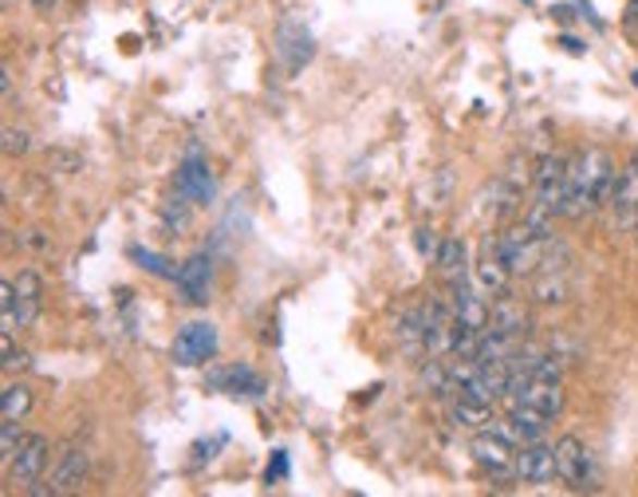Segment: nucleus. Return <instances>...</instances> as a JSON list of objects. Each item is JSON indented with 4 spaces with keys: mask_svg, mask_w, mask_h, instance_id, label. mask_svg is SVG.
<instances>
[{
    "mask_svg": "<svg viewBox=\"0 0 638 497\" xmlns=\"http://www.w3.org/2000/svg\"><path fill=\"white\" fill-rule=\"evenodd\" d=\"M623 28L638 32V0H627V12H623Z\"/></svg>",
    "mask_w": 638,
    "mask_h": 497,
    "instance_id": "nucleus-25",
    "label": "nucleus"
},
{
    "mask_svg": "<svg viewBox=\"0 0 638 497\" xmlns=\"http://www.w3.org/2000/svg\"><path fill=\"white\" fill-rule=\"evenodd\" d=\"M177 296L189 304V308H206L213 301V257L209 253H194V257L182 260L177 269Z\"/></svg>",
    "mask_w": 638,
    "mask_h": 497,
    "instance_id": "nucleus-4",
    "label": "nucleus"
},
{
    "mask_svg": "<svg viewBox=\"0 0 638 497\" xmlns=\"http://www.w3.org/2000/svg\"><path fill=\"white\" fill-rule=\"evenodd\" d=\"M217 355V328L209 320H189L186 328L177 331L174 340V360L182 367H197V363H209Z\"/></svg>",
    "mask_w": 638,
    "mask_h": 497,
    "instance_id": "nucleus-8",
    "label": "nucleus"
},
{
    "mask_svg": "<svg viewBox=\"0 0 638 497\" xmlns=\"http://www.w3.org/2000/svg\"><path fill=\"white\" fill-rule=\"evenodd\" d=\"M277 52L284 56V63H289L292 72H296V68H304V63L316 56V44H311V36L299 28V24H284V28H280Z\"/></svg>",
    "mask_w": 638,
    "mask_h": 497,
    "instance_id": "nucleus-17",
    "label": "nucleus"
},
{
    "mask_svg": "<svg viewBox=\"0 0 638 497\" xmlns=\"http://www.w3.org/2000/svg\"><path fill=\"white\" fill-rule=\"evenodd\" d=\"M615 158L603 146H579L576 155L567 158V209L564 218L584 221L596 209H603L611 202L615 190Z\"/></svg>",
    "mask_w": 638,
    "mask_h": 497,
    "instance_id": "nucleus-1",
    "label": "nucleus"
},
{
    "mask_svg": "<svg viewBox=\"0 0 638 497\" xmlns=\"http://www.w3.org/2000/svg\"><path fill=\"white\" fill-rule=\"evenodd\" d=\"M548 414H540L536 407L528 403H508V414H505V431L516 438V443H540V438L548 435Z\"/></svg>",
    "mask_w": 638,
    "mask_h": 497,
    "instance_id": "nucleus-14",
    "label": "nucleus"
},
{
    "mask_svg": "<svg viewBox=\"0 0 638 497\" xmlns=\"http://www.w3.org/2000/svg\"><path fill=\"white\" fill-rule=\"evenodd\" d=\"M12 284H16V320L21 328H32L44 312V277L36 269H21Z\"/></svg>",
    "mask_w": 638,
    "mask_h": 497,
    "instance_id": "nucleus-13",
    "label": "nucleus"
},
{
    "mask_svg": "<svg viewBox=\"0 0 638 497\" xmlns=\"http://www.w3.org/2000/svg\"><path fill=\"white\" fill-rule=\"evenodd\" d=\"M0 312H4V331L21 328V320H16V284H12V280L0 284Z\"/></svg>",
    "mask_w": 638,
    "mask_h": 497,
    "instance_id": "nucleus-21",
    "label": "nucleus"
},
{
    "mask_svg": "<svg viewBox=\"0 0 638 497\" xmlns=\"http://www.w3.org/2000/svg\"><path fill=\"white\" fill-rule=\"evenodd\" d=\"M209 387H213V391H225V395H248V399H260V395H265V379H260L253 367H245V363L209 372Z\"/></svg>",
    "mask_w": 638,
    "mask_h": 497,
    "instance_id": "nucleus-12",
    "label": "nucleus"
},
{
    "mask_svg": "<svg viewBox=\"0 0 638 497\" xmlns=\"http://www.w3.org/2000/svg\"><path fill=\"white\" fill-rule=\"evenodd\" d=\"M24 438L28 435L21 431V423H9V419H4V435H0V458H4V466L16 458V450L24 446Z\"/></svg>",
    "mask_w": 638,
    "mask_h": 497,
    "instance_id": "nucleus-20",
    "label": "nucleus"
},
{
    "mask_svg": "<svg viewBox=\"0 0 638 497\" xmlns=\"http://www.w3.org/2000/svg\"><path fill=\"white\" fill-rule=\"evenodd\" d=\"M265 477H268V486L289 477V454H284V450H277V454H272V462H268V474Z\"/></svg>",
    "mask_w": 638,
    "mask_h": 497,
    "instance_id": "nucleus-24",
    "label": "nucleus"
},
{
    "mask_svg": "<svg viewBox=\"0 0 638 497\" xmlns=\"http://www.w3.org/2000/svg\"><path fill=\"white\" fill-rule=\"evenodd\" d=\"M556 466H560V482L567 489H576V494H591L599 489V466H596V454L584 446V438L576 435H564L556 443Z\"/></svg>",
    "mask_w": 638,
    "mask_h": 497,
    "instance_id": "nucleus-2",
    "label": "nucleus"
},
{
    "mask_svg": "<svg viewBox=\"0 0 638 497\" xmlns=\"http://www.w3.org/2000/svg\"><path fill=\"white\" fill-rule=\"evenodd\" d=\"M469 454L489 474H516V454L520 450H516V438L501 426V431H481V435L469 438Z\"/></svg>",
    "mask_w": 638,
    "mask_h": 497,
    "instance_id": "nucleus-3",
    "label": "nucleus"
},
{
    "mask_svg": "<svg viewBox=\"0 0 638 497\" xmlns=\"http://www.w3.org/2000/svg\"><path fill=\"white\" fill-rule=\"evenodd\" d=\"M87 477H91V454L83 446H63L48 477V494H79Z\"/></svg>",
    "mask_w": 638,
    "mask_h": 497,
    "instance_id": "nucleus-7",
    "label": "nucleus"
},
{
    "mask_svg": "<svg viewBox=\"0 0 638 497\" xmlns=\"http://www.w3.org/2000/svg\"><path fill=\"white\" fill-rule=\"evenodd\" d=\"M24 150H28V131L4 126V155H24Z\"/></svg>",
    "mask_w": 638,
    "mask_h": 497,
    "instance_id": "nucleus-23",
    "label": "nucleus"
},
{
    "mask_svg": "<svg viewBox=\"0 0 638 497\" xmlns=\"http://www.w3.org/2000/svg\"><path fill=\"white\" fill-rule=\"evenodd\" d=\"M611 226L630 233L638 226V155L627 158V166L618 170L615 190H611Z\"/></svg>",
    "mask_w": 638,
    "mask_h": 497,
    "instance_id": "nucleus-5",
    "label": "nucleus"
},
{
    "mask_svg": "<svg viewBox=\"0 0 638 497\" xmlns=\"http://www.w3.org/2000/svg\"><path fill=\"white\" fill-rule=\"evenodd\" d=\"M635 233H638V226H635Z\"/></svg>",
    "mask_w": 638,
    "mask_h": 497,
    "instance_id": "nucleus-28",
    "label": "nucleus"
},
{
    "mask_svg": "<svg viewBox=\"0 0 638 497\" xmlns=\"http://www.w3.org/2000/svg\"><path fill=\"white\" fill-rule=\"evenodd\" d=\"M174 190H177V197H186L189 206H209V202H213V194H217L213 170H209V162L197 155V150H189V155L182 158Z\"/></svg>",
    "mask_w": 638,
    "mask_h": 497,
    "instance_id": "nucleus-6",
    "label": "nucleus"
},
{
    "mask_svg": "<svg viewBox=\"0 0 638 497\" xmlns=\"http://www.w3.org/2000/svg\"><path fill=\"white\" fill-rule=\"evenodd\" d=\"M630 80H635V87H638V72H635V75H630Z\"/></svg>",
    "mask_w": 638,
    "mask_h": 497,
    "instance_id": "nucleus-27",
    "label": "nucleus"
},
{
    "mask_svg": "<svg viewBox=\"0 0 638 497\" xmlns=\"http://www.w3.org/2000/svg\"><path fill=\"white\" fill-rule=\"evenodd\" d=\"M445 414H450L453 426H465V431H481L484 423H493V403H484L469 391H453L445 399Z\"/></svg>",
    "mask_w": 638,
    "mask_h": 497,
    "instance_id": "nucleus-11",
    "label": "nucleus"
},
{
    "mask_svg": "<svg viewBox=\"0 0 638 497\" xmlns=\"http://www.w3.org/2000/svg\"><path fill=\"white\" fill-rule=\"evenodd\" d=\"M48 462H52V443L44 435H28L21 450H16V458L9 462V477L16 486H32V482H40Z\"/></svg>",
    "mask_w": 638,
    "mask_h": 497,
    "instance_id": "nucleus-10",
    "label": "nucleus"
},
{
    "mask_svg": "<svg viewBox=\"0 0 638 497\" xmlns=\"http://www.w3.org/2000/svg\"><path fill=\"white\" fill-rule=\"evenodd\" d=\"M414 245H418V253H422V257H438V245H442V238H438V229H433V226H418V233H414Z\"/></svg>",
    "mask_w": 638,
    "mask_h": 497,
    "instance_id": "nucleus-22",
    "label": "nucleus"
},
{
    "mask_svg": "<svg viewBox=\"0 0 638 497\" xmlns=\"http://www.w3.org/2000/svg\"><path fill=\"white\" fill-rule=\"evenodd\" d=\"M131 260L138 265V269H146L150 277H162V280H177V269H174V260H165L162 253H155V248H143V245H134L131 248Z\"/></svg>",
    "mask_w": 638,
    "mask_h": 497,
    "instance_id": "nucleus-19",
    "label": "nucleus"
},
{
    "mask_svg": "<svg viewBox=\"0 0 638 497\" xmlns=\"http://www.w3.org/2000/svg\"><path fill=\"white\" fill-rule=\"evenodd\" d=\"M477 280H481V289H484V292H493V296L508 292V280H513V272H508V265L501 260V248H496V238H484L481 260H477Z\"/></svg>",
    "mask_w": 638,
    "mask_h": 497,
    "instance_id": "nucleus-15",
    "label": "nucleus"
},
{
    "mask_svg": "<svg viewBox=\"0 0 638 497\" xmlns=\"http://www.w3.org/2000/svg\"><path fill=\"white\" fill-rule=\"evenodd\" d=\"M433 265H438V277H442L450 289L453 284H465V272H469V248H465V241L462 238H442Z\"/></svg>",
    "mask_w": 638,
    "mask_h": 497,
    "instance_id": "nucleus-16",
    "label": "nucleus"
},
{
    "mask_svg": "<svg viewBox=\"0 0 638 497\" xmlns=\"http://www.w3.org/2000/svg\"><path fill=\"white\" fill-rule=\"evenodd\" d=\"M32 411V387L28 384H4L0 391V414L9 419V423H24Z\"/></svg>",
    "mask_w": 638,
    "mask_h": 497,
    "instance_id": "nucleus-18",
    "label": "nucleus"
},
{
    "mask_svg": "<svg viewBox=\"0 0 638 497\" xmlns=\"http://www.w3.org/2000/svg\"><path fill=\"white\" fill-rule=\"evenodd\" d=\"M28 4H32V12L48 16V12H56V4H60V0H28Z\"/></svg>",
    "mask_w": 638,
    "mask_h": 497,
    "instance_id": "nucleus-26",
    "label": "nucleus"
},
{
    "mask_svg": "<svg viewBox=\"0 0 638 497\" xmlns=\"http://www.w3.org/2000/svg\"><path fill=\"white\" fill-rule=\"evenodd\" d=\"M516 477L528 482V486H548V482H556L560 477L556 446H548L544 438L520 446V454H516Z\"/></svg>",
    "mask_w": 638,
    "mask_h": 497,
    "instance_id": "nucleus-9",
    "label": "nucleus"
}]
</instances>
